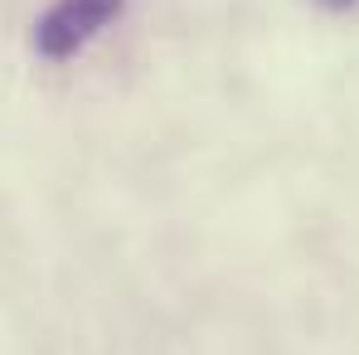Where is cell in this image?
Masks as SVG:
<instances>
[{
	"label": "cell",
	"mask_w": 359,
	"mask_h": 355,
	"mask_svg": "<svg viewBox=\"0 0 359 355\" xmlns=\"http://www.w3.org/2000/svg\"><path fill=\"white\" fill-rule=\"evenodd\" d=\"M121 10H126V0H54L34 20L29 44H34L39 59L63 63V59H73V54H83L112 20H121Z\"/></svg>",
	"instance_id": "6da1fadb"
},
{
	"label": "cell",
	"mask_w": 359,
	"mask_h": 355,
	"mask_svg": "<svg viewBox=\"0 0 359 355\" xmlns=\"http://www.w3.org/2000/svg\"><path fill=\"white\" fill-rule=\"evenodd\" d=\"M316 5H320V10H330V15H340V10H355L359 0H316Z\"/></svg>",
	"instance_id": "7a4b0ae2"
}]
</instances>
